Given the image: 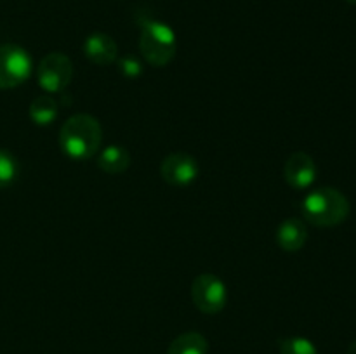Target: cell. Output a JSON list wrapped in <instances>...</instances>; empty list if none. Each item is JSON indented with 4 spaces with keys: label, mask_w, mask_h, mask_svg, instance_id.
I'll return each mask as SVG.
<instances>
[{
    "label": "cell",
    "mask_w": 356,
    "mask_h": 354,
    "mask_svg": "<svg viewBox=\"0 0 356 354\" xmlns=\"http://www.w3.org/2000/svg\"><path fill=\"white\" fill-rule=\"evenodd\" d=\"M103 144V127L92 115L76 113L59 130V146L72 160H89Z\"/></svg>",
    "instance_id": "6da1fadb"
},
{
    "label": "cell",
    "mask_w": 356,
    "mask_h": 354,
    "mask_svg": "<svg viewBox=\"0 0 356 354\" xmlns=\"http://www.w3.org/2000/svg\"><path fill=\"white\" fill-rule=\"evenodd\" d=\"M302 215L316 228H334L350 215V201L336 187H318L302 200Z\"/></svg>",
    "instance_id": "7a4b0ae2"
},
{
    "label": "cell",
    "mask_w": 356,
    "mask_h": 354,
    "mask_svg": "<svg viewBox=\"0 0 356 354\" xmlns=\"http://www.w3.org/2000/svg\"><path fill=\"white\" fill-rule=\"evenodd\" d=\"M139 51L146 62L155 68L169 65L177 52V38L169 24L156 19H146L141 24Z\"/></svg>",
    "instance_id": "3957f363"
},
{
    "label": "cell",
    "mask_w": 356,
    "mask_h": 354,
    "mask_svg": "<svg viewBox=\"0 0 356 354\" xmlns=\"http://www.w3.org/2000/svg\"><path fill=\"white\" fill-rule=\"evenodd\" d=\"M191 301L204 314H218L228 302V288L216 274H198L191 283Z\"/></svg>",
    "instance_id": "277c9868"
},
{
    "label": "cell",
    "mask_w": 356,
    "mask_h": 354,
    "mask_svg": "<svg viewBox=\"0 0 356 354\" xmlns=\"http://www.w3.org/2000/svg\"><path fill=\"white\" fill-rule=\"evenodd\" d=\"M33 61L23 47L16 44L0 45V89H14L31 75Z\"/></svg>",
    "instance_id": "5b68a950"
},
{
    "label": "cell",
    "mask_w": 356,
    "mask_h": 354,
    "mask_svg": "<svg viewBox=\"0 0 356 354\" xmlns=\"http://www.w3.org/2000/svg\"><path fill=\"white\" fill-rule=\"evenodd\" d=\"M73 78V62L63 52H49L38 62L37 82L45 92L59 94Z\"/></svg>",
    "instance_id": "8992f818"
},
{
    "label": "cell",
    "mask_w": 356,
    "mask_h": 354,
    "mask_svg": "<svg viewBox=\"0 0 356 354\" xmlns=\"http://www.w3.org/2000/svg\"><path fill=\"white\" fill-rule=\"evenodd\" d=\"M200 174V167L195 156L176 151L167 155L160 163V176L167 184L176 187L190 186Z\"/></svg>",
    "instance_id": "52a82bcc"
},
{
    "label": "cell",
    "mask_w": 356,
    "mask_h": 354,
    "mask_svg": "<svg viewBox=\"0 0 356 354\" xmlns=\"http://www.w3.org/2000/svg\"><path fill=\"white\" fill-rule=\"evenodd\" d=\"M316 163L308 153L296 151L287 158L284 167L285 183L294 189H308L316 179Z\"/></svg>",
    "instance_id": "ba28073f"
},
{
    "label": "cell",
    "mask_w": 356,
    "mask_h": 354,
    "mask_svg": "<svg viewBox=\"0 0 356 354\" xmlns=\"http://www.w3.org/2000/svg\"><path fill=\"white\" fill-rule=\"evenodd\" d=\"M83 54L94 65L108 66L117 61L118 58L117 42L110 35L96 31V33L89 35L83 42Z\"/></svg>",
    "instance_id": "9c48e42d"
},
{
    "label": "cell",
    "mask_w": 356,
    "mask_h": 354,
    "mask_svg": "<svg viewBox=\"0 0 356 354\" xmlns=\"http://www.w3.org/2000/svg\"><path fill=\"white\" fill-rule=\"evenodd\" d=\"M308 239V229L301 219H285L277 229V243L285 252H298Z\"/></svg>",
    "instance_id": "30bf717a"
},
{
    "label": "cell",
    "mask_w": 356,
    "mask_h": 354,
    "mask_svg": "<svg viewBox=\"0 0 356 354\" xmlns=\"http://www.w3.org/2000/svg\"><path fill=\"white\" fill-rule=\"evenodd\" d=\"M96 162L97 167H99L103 172L117 176V174L125 172V170L131 167V153H129L124 146L110 144L106 146V148L101 149Z\"/></svg>",
    "instance_id": "8fae6325"
},
{
    "label": "cell",
    "mask_w": 356,
    "mask_h": 354,
    "mask_svg": "<svg viewBox=\"0 0 356 354\" xmlns=\"http://www.w3.org/2000/svg\"><path fill=\"white\" fill-rule=\"evenodd\" d=\"M209 342L202 333L186 332L170 342L167 354H207Z\"/></svg>",
    "instance_id": "7c38bea8"
},
{
    "label": "cell",
    "mask_w": 356,
    "mask_h": 354,
    "mask_svg": "<svg viewBox=\"0 0 356 354\" xmlns=\"http://www.w3.org/2000/svg\"><path fill=\"white\" fill-rule=\"evenodd\" d=\"M58 101L52 96H38L31 101L30 104V118L33 124L40 125V127H45V125H51L52 121L58 118Z\"/></svg>",
    "instance_id": "4fadbf2b"
},
{
    "label": "cell",
    "mask_w": 356,
    "mask_h": 354,
    "mask_svg": "<svg viewBox=\"0 0 356 354\" xmlns=\"http://www.w3.org/2000/svg\"><path fill=\"white\" fill-rule=\"evenodd\" d=\"M19 176V163L7 149H0V189L9 187Z\"/></svg>",
    "instance_id": "5bb4252c"
},
{
    "label": "cell",
    "mask_w": 356,
    "mask_h": 354,
    "mask_svg": "<svg viewBox=\"0 0 356 354\" xmlns=\"http://www.w3.org/2000/svg\"><path fill=\"white\" fill-rule=\"evenodd\" d=\"M280 354H318V351L309 339L287 337L280 342Z\"/></svg>",
    "instance_id": "9a60e30c"
},
{
    "label": "cell",
    "mask_w": 356,
    "mask_h": 354,
    "mask_svg": "<svg viewBox=\"0 0 356 354\" xmlns=\"http://www.w3.org/2000/svg\"><path fill=\"white\" fill-rule=\"evenodd\" d=\"M118 69L125 78H138L143 73V65L134 56H124L122 59H118Z\"/></svg>",
    "instance_id": "2e32d148"
},
{
    "label": "cell",
    "mask_w": 356,
    "mask_h": 354,
    "mask_svg": "<svg viewBox=\"0 0 356 354\" xmlns=\"http://www.w3.org/2000/svg\"><path fill=\"white\" fill-rule=\"evenodd\" d=\"M346 354H356V340H355V342L350 344V347H348V353Z\"/></svg>",
    "instance_id": "e0dca14e"
},
{
    "label": "cell",
    "mask_w": 356,
    "mask_h": 354,
    "mask_svg": "<svg viewBox=\"0 0 356 354\" xmlns=\"http://www.w3.org/2000/svg\"><path fill=\"white\" fill-rule=\"evenodd\" d=\"M348 3H351V6H356V0H346Z\"/></svg>",
    "instance_id": "ac0fdd59"
}]
</instances>
